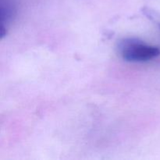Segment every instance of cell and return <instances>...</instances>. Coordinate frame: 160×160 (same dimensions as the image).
<instances>
[{"instance_id": "obj_1", "label": "cell", "mask_w": 160, "mask_h": 160, "mask_svg": "<svg viewBox=\"0 0 160 160\" xmlns=\"http://www.w3.org/2000/svg\"><path fill=\"white\" fill-rule=\"evenodd\" d=\"M117 49L125 61L132 62H146L160 55V49L158 47L147 45L143 41L135 38L120 41Z\"/></svg>"}]
</instances>
